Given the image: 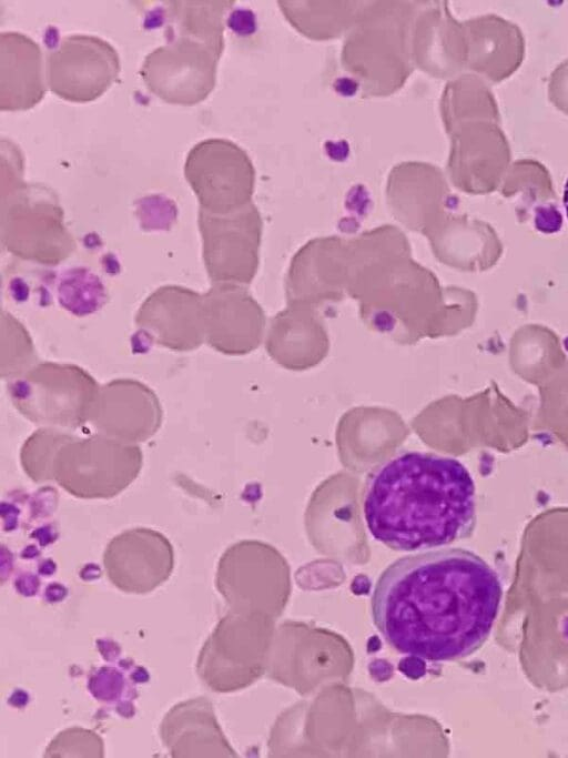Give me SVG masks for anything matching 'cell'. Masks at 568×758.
Masks as SVG:
<instances>
[{
	"label": "cell",
	"mask_w": 568,
	"mask_h": 758,
	"mask_svg": "<svg viewBox=\"0 0 568 758\" xmlns=\"http://www.w3.org/2000/svg\"><path fill=\"white\" fill-rule=\"evenodd\" d=\"M503 597L497 573L464 548L400 557L378 577L374 625L395 650L432 661L468 657L490 635Z\"/></svg>",
	"instance_id": "1"
},
{
	"label": "cell",
	"mask_w": 568,
	"mask_h": 758,
	"mask_svg": "<svg viewBox=\"0 0 568 758\" xmlns=\"http://www.w3.org/2000/svg\"><path fill=\"white\" fill-rule=\"evenodd\" d=\"M363 511L371 535L393 550L440 547L471 535L475 484L456 458L405 451L369 476Z\"/></svg>",
	"instance_id": "2"
},
{
	"label": "cell",
	"mask_w": 568,
	"mask_h": 758,
	"mask_svg": "<svg viewBox=\"0 0 568 758\" xmlns=\"http://www.w3.org/2000/svg\"><path fill=\"white\" fill-rule=\"evenodd\" d=\"M454 290H442L436 276L412 257L404 232L387 229L366 254L348 296L358 302L365 325L403 341L436 336L462 320L452 303Z\"/></svg>",
	"instance_id": "3"
},
{
	"label": "cell",
	"mask_w": 568,
	"mask_h": 758,
	"mask_svg": "<svg viewBox=\"0 0 568 758\" xmlns=\"http://www.w3.org/2000/svg\"><path fill=\"white\" fill-rule=\"evenodd\" d=\"M422 2L365 1L341 53L364 98L396 93L414 71L412 30Z\"/></svg>",
	"instance_id": "4"
},
{
	"label": "cell",
	"mask_w": 568,
	"mask_h": 758,
	"mask_svg": "<svg viewBox=\"0 0 568 758\" xmlns=\"http://www.w3.org/2000/svg\"><path fill=\"white\" fill-rule=\"evenodd\" d=\"M0 236L12 255L49 266L67 260L77 247L55 193L23 180L1 184Z\"/></svg>",
	"instance_id": "5"
},
{
	"label": "cell",
	"mask_w": 568,
	"mask_h": 758,
	"mask_svg": "<svg viewBox=\"0 0 568 758\" xmlns=\"http://www.w3.org/2000/svg\"><path fill=\"white\" fill-rule=\"evenodd\" d=\"M100 385L84 368L39 362L8 383L16 410L42 427L78 429L90 423Z\"/></svg>",
	"instance_id": "6"
},
{
	"label": "cell",
	"mask_w": 568,
	"mask_h": 758,
	"mask_svg": "<svg viewBox=\"0 0 568 758\" xmlns=\"http://www.w3.org/2000/svg\"><path fill=\"white\" fill-rule=\"evenodd\" d=\"M142 465L139 445L101 434L87 438L72 435L55 456L52 482L77 498L108 499L125 491Z\"/></svg>",
	"instance_id": "7"
},
{
	"label": "cell",
	"mask_w": 568,
	"mask_h": 758,
	"mask_svg": "<svg viewBox=\"0 0 568 758\" xmlns=\"http://www.w3.org/2000/svg\"><path fill=\"white\" fill-rule=\"evenodd\" d=\"M184 176L200 209L225 214L252 203L255 169L248 154L226 139H206L189 151Z\"/></svg>",
	"instance_id": "8"
},
{
	"label": "cell",
	"mask_w": 568,
	"mask_h": 758,
	"mask_svg": "<svg viewBox=\"0 0 568 758\" xmlns=\"http://www.w3.org/2000/svg\"><path fill=\"white\" fill-rule=\"evenodd\" d=\"M140 69L148 90L166 103L194 105L214 90L223 51L185 36L166 34Z\"/></svg>",
	"instance_id": "9"
},
{
	"label": "cell",
	"mask_w": 568,
	"mask_h": 758,
	"mask_svg": "<svg viewBox=\"0 0 568 758\" xmlns=\"http://www.w3.org/2000/svg\"><path fill=\"white\" fill-rule=\"evenodd\" d=\"M202 257L212 283L248 285L260 264L263 222L252 202L236 211L215 214L199 208Z\"/></svg>",
	"instance_id": "10"
},
{
	"label": "cell",
	"mask_w": 568,
	"mask_h": 758,
	"mask_svg": "<svg viewBox=\"0 0 568 758\" xmlns=\"http://www.w3.org/2000/svg\"><path fill=\"white\" fill-rule=\"evenodd\" d=\"M120 58L108 41L88 34L62 38L47 57V83L59 98L87 103L99 99L120 73Z\"/></svg>",
	"instance_id": "11"
},
{
	"label": "cell",
	"mask_w": 568,
	"mask_h": 758,
	"mask_svg": "<svg viewBox=\"0 0 568 758\" xmlns=\"http://www.w3.org/2000/svg\"><path fill=\"white\" fill-rule=\"evenodd\" d=\"M351 283L348 239L329 235L305 243L292 257L286 277L287 305L318 307L343 301Z\"/></svg>",
	"instance_id": "12"
},
{
	"label": "cell",
	"mask_w": 568,
	"mask_h": 758,
	"mask_svg": "<svg viewBox=\"0 0 568 758\" xmlns=\"http://www.w3.org/2000/svg\"><path fill=\"white\" fill-rule=\"evenodd\" d=\"M103 566L110 583L126 594H148L163 585L174 568V549L162 533L135 527L114 536Z\"/></svg>",
	"instance_id": "13"
},
{
	"label": "cell",
	"mask_w": 568,
	"mask_h": 758,
	"mask_svg": "<svg viewBox=\"0 0 568 758\" xmlns=\"http://www.w3.org/2000/svg\"><path fill=\"white\" fill-rule=\"evenodd\" d=\"M162 418L153 390L136 380L118 378L100 386L90 424L98 434L138 445L158 433Z\"/></svg>",
	"instance_id": "14"
},
{
	"label": "cell",
	"mask_w": 568,
	"mask_h": 758,
	"mask_svg": "<svg viewBox=\"0 0 568 758\" xmlns=\"http://www.w3.org/2000/svg\"><path fill=\"white\" fill-rule=\"evenodd\" d=\"M135 324L152 343L187 352L205 342L203 294L179 285L151 293L139 307Z\"/></svg>",
	"instance_id": "15"
},
{
	"label": "cell",
	"mask_w": 568,
	"mask_h": 758,
	"mask_svg": "<svg viewBox=\"0 0 568 758\" xmlns=\"http://www.w3.org/2000/svg\"><path fill=\"white\" fill-rule=\"evenodd\" d=\"M205 343L225 354L254 347L265 326V313L241 284L212 283L203 294Z\"/></svg>",
	"instance_id": "16"
},
{
	"label": "cell",
	"mask_w": 568,
	"mask_h": 758,
	"mask_svg": "<svg viewBox=\"0 0 568 758\" xmlns=\"http://www.w3.org/2000/svg\"><path fill=\"white\" fill-rule=\"evenodd\" d=\"M445 182L440 171L426 162L405 161L392 168L386 202L392 215L406 229L424 234L442 218Z\"/></svg>",
	"instance_id": "17"
},
{
	"label": "cell",
	"mask_w": 568,
	"mask_h": 758,
	"mask_svg": "<svg viewBox=\"0 0 568 758\" xmlns=\"http://www.w3.org/2000/svg\"><path fill=\"white\" fill-rule=\"evenodd\" d=\"M47 91L42 51L20 32L0 34V110L24 111L36 107Z\"/></svg>",
	"instance_id": "18"
},
{
	"label": "cell",
	"mask_w": 568,
	"mask_h": 758,
	"mask_svg": "<svg viewBox=\"0 0 568 758\" xmlns=\"http://www.w3.org/2000/svg\"><path fill=\"white\" fill-rule=\"evenodd\" d=\"M160 737L174 758L229 755L213 706L206 697L175 704L160 724Z\"/></svg>",
	"instance_id": "19"
},
{
	"label": "cell",
	"mask_w": 568,
	"mask_h": 758,
	"mask_svg": "<svg viewBox=\"0 0 568 758\" xmlns=\"http://www.w3.org/2000/svg\"><path fill=\"white\" fill-rule=\"evenodd\" d=\"M365 1H278L286 21L302 36L326 41L346 34Z\"/></svg>",
	"instance_id": "20"
},
{
	"label": "cell",
	"mask_w": 568,
	"mask_h": 758,
	"mask_svg": "<svg viewBox=\"0 0 568 758\" xmlns=\"http://www.w3.org/2000/svg\"><path fill=\"white\" fill-rule=\"evenodd\" d=\"M234 1L166 2V34L185 36L224 50V16Z\"/></svg>",
	"instance_id": "21"
},
{
	"label": "cell",
	"mask_w": 568,
	"mask_h": 758,
	"mask_svg": "<svg viewBox=\"0 0 568 758\" xmlns=\"http://www.w3.org/2000/svg\"><path fill=\"white\" fill-rule=\"evenodd\" d=\"M323 319L316 309L305 305H287L276 313L268 331V344L274 351L287 348H320L326 342Z\"/></svg>",
	"instance_id": "22"
},
{
	"label": "cell",
	"mask_w": 568,
	"mask_h": 758,
	"mask_svg": "<svg viewBox=\"0 0 568 758\" xmlns=\"http://www.w3.org/2000/svg\"><path fill=\"white\" fill-rule=\"evenodd\" d=\"M72 434L64 429L41 427L23 443L20 463L26 475L34 483L52 482V468L61 446Z\"/></svg>",
	"instance_id": "23"
},
{
	"label": "cell",
	"mask_w": 568,
	"mask_h": 758,
	"mask_svg": "<svg viewBox=\"0 0 568 758\" xmlns=\"http://www.w3.org/2000/svg\"><path fill=\"white\" fill-rule=\"evenodd\" d=\"M101 281L85 269L67 272L59 283L61 306L75 315H88L99 310L105 301Z\"/></svg>",
	"instance_id": "24"
},
{
	"label": "cell",
	"mask_w": 568,
	"mask_h": 758,
	"mask_svg": "<svg viewBox=\"0 0 568 758\" xmlns=\"http://www.w3.org/2000/svg\"><path fill=\"white\" fill-rule=\"evenodd\" d=\"M2 358L1 375L3 378H16L33 365L37 356L28 331L10 313H2Z\"/></svg>",
	"instance_id": "25"
},
{
	"label": "cell",
	"mask_w": 568,
	"mask_h": 758,
	"mask_svg": "<svg viewBox=\"0 0 568 758\" xmlns=\"http://www.w3.org/2000/svg\"><path fill=\"white\" fill-rule=\"evenodd\" d=\"M44 757H103L104 744L93 730L72 727L60 731L48 745Z\"/></svg>",
	"instance_id": "26"
},
{
	"label": "cell",
	"mask_w": 568,
	"mask_h": 758,
	"mask_svg": "<svg viewBox=\"0 0 568 758\" xmlns=\"http://www.w3.org/2000/svg\"><path fill=\"white\" fill-rule=\"evenodd\" d=\"M564 205H565L566 213H567V216H568V180H567L566 185H565Z\"/></svg>",
	"instance_id": "27"
}]
</instances>
